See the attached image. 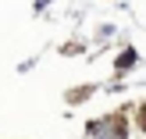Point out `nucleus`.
I'll use <instances>...</instances> for the list:
<instances>
[{"instance_id": "1", "label": "nucleus", "mask_w": 146, "mask_h": 139, "mask_svg": "<svg viewBox=\"0 0 146 139\" xmlns=\"http://www.w3.org/2000/svg\"><path fill=\"white\" fill-rule=\"evenodd\" d=\"M132 64H135V50H125L118 57V68H132Z\"/></svg>"}]
</instances>
